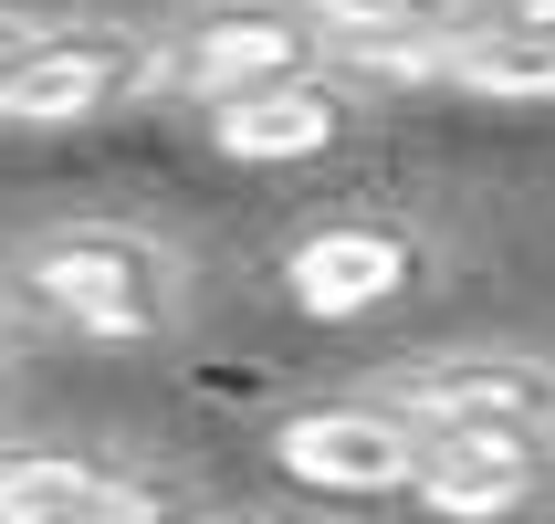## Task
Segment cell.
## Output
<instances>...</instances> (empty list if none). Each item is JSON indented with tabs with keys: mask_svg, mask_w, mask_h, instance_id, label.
<instances>
[{
	"mask_svg": "<svg viewBox=\"0 0 555 524\" xmlns=\"http://www.w3.org/2000/svg\"><path fill=\"white\" fill-rule=\"evenodd\" d=\"M22 294L94 346H147V336H179L189 263L126 220H63L22 252Z\"/></svg>",
	"mask_w": 555,
	"mask_h": 524,
	"instance_id": "6da1fadb",
	"label": "cell"
},
{
	"mask_svg": "<svg viewBox=\"0 0 555 524\" xmlns=\"http://www.w3.org/2000/svg\"><path fill=\"white\" fill-rule=\"evenodd\" d=\"M157 42L147 31H105V22H63V31H31L22 53L0 63V126H94L137 105L157 85Z\"/></svg>",
	"mask_w": 555,
	"mask_h": 524,
	"instance_id": "7a4b0ae2",
	"label": "cell"
},
{
	"mask_svg": "<svg viewBox=\"0 0 555 524\" xmlns=\"http://www.w3.org/2000/svg\"><path fill=\"white\" fill-rule=\"evenodd\" d=\"M388 399L420 431H545L555 440V357L525 346H462V357H420L388 378Z\"/></svg>",
	"mask_w": 555,
	"mask_h": 524,
	"instance_id": "3957f363",
	"label": "cell"
},
{
	"mask_svg": "<svg viewBox=\"0 0 555 524\" xmlns=\"http://www.w3.org/2000/svg\"><path fill=\"white\" fill-rule=\"evenodd\" d=\"M420 451H430V431L399 399H325L273 431V462L314 494H409Z\"/></svg>",
	"mask_w": 555,
	"mask_h": 524,
	"instance_id": "277c9868",
	"label": "cell"
},
{
	"mask_svg": "<svg viewBox=\"0 0 555 524\" xmlns=\"http://www.w3.org/2000/svg\"><path fill=\"white\" fill-rule=\"evenodd\" d=\"M409 283H420V231H399V220H314L283 252V294L314 325H357V315L399 305Z\"/></svg>",
	"mask_w": 555,
	"mask_h": 524,
	"instance_id": "5b68a950",
	"label": "cell"
},
{
	"mask_svg": "<svg viewBox=\"0 0 555 524\" xmlns=\"http://www.w3.org/2000/svg\"><path fill=\"white\" fill-rule=\"evenodd\" d=\"M346 126H357V94H346L336 74H314V63L210 94V148H220V157H251V168H294V157H325Z\"/></svg>",
	"mask_w": 555,
	"mask_h": 524,
	"instance_id": "8992f818",
	"label": "cell"
},
{
	"mask_svg": "<svg viewBox=\"0 0 555 524\" xmlns=\"http://www.w3.org/2000/svg\"><path fill=\"white\" fill-rule=\"evenodd\" d=\"M325 53V22L305 0H231V11H199L189 42L157 63V85H189L199 105L231 85H262V74H294V63Z\"/></svg>",
	"mask_w": 555,
	"mask_h": 524,
	"instance_id": "52a82bcc",
	"label": "cell"
},
{
	"mask_svg": "<svg viewBox=\"0 0 555 524\" xmlns=\"http://www.w3.org/2000/svg\"><path fill=\"white\" fill-rule=\"evenodd\" d=\"M409 494L430 503V514H462V524L514 514V503L545 494V431H430Z\"/></svg>",
	"mask_w": 555,
	"mask_h": 524,
	"instance_id": "ba28073f",
	"label": "cell"
},
{
	"mask_svg": "<svg viewBox=\"0 0 555 524\" xmlns=\"http://www.w3.org/2000/svg\"><path fill=\"white\" fill-rule=\"evenodd\" d=\"M168 483L116 462H63V451H11L0 462V514L11 524H116V514H168Z\"/></svg>",
	"mask_w": 555,
	"mask_h": 524,
	"instance_id": "9c48e42d",
	"label": "cell"
},
{
	"mask_svg": "<svg viewBox=\"0 0 555 524\" xmlns=\"http://www.w3.org/2000/svg\"><path fill=\"white\" fill-rule=\"evenodd\" d=\"M440 85L482 94V105H555V22H503V11H472L451 31V74Z\"/></svg>",
	"mask_w": 555,
	"mask_h": 524,
	"instance_id": "30bf717a",
	"label": "cell"
},
{
	"mask_svg": "<svg viewBox=\"0 0 555 524\" xmlns=\"http://www.w3.org/2000/svg\"><path fill=\"white\" fill-rule=\"evenodd\" d=\"M314 22H325V42L336 31H462L472 0H305Z\"/></svg>",
	"mask_w": 555,
	"mask_h": 524,
	"instance_id": "8fae6325",
	"label": "cell"
},
{
	"mask_svg": "<svg viewBox=\"0 0 555 524\" xmlns=\"http://www.w3.org/2000/svg\"><path fill=\"white\" fill-rule=\"evenodd\" d=\"M472 11H503V22H555V0H472Z\"/></svg>",
	"mask_w": 555,
	"mask_h": 524,
	"instance_id": "7c38bea8",
	"label": "cell"
},
{
	"mask_svg": "<svg viewBox=\"0 0 555 524\" xmlns=\"http://www.w3.org/2000/svg\"><path fill=\"white\" fill-rule=\"evenodd\" d=\"M31 31H42V22H31V11H0V63H11V53H22V42H31Z\"/></svg>",
	"mask_w": 555,
	"mask_h": 524,
	"instance_id": "4fadbf2b",
	"label": "cell"
}]
</instances>
